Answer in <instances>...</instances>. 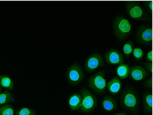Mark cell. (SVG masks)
I'll list each match as a JSON object with an SVG mask.
<instances>
[{"mask_svg": "<svg viewBox=\"0 0 153 115\" xmlns=\"http://www.w3.org/2000/svg\"><path fill=\"white\" fill-rule=\"evenodd\" d=\"M0 86L3 88L12 90L14 87V81L7 75H0Z\"/></svg>", "mask_w": 153, "mask_h": 115, "instance_id": "15", "label": "cell"}, {"mask_svg": "<svg viewBox=\"0 0 153 115\" xmlns=\"http://www.w3.org/2000/svg\"><path fill=\"white\" fill-rule=\"evenodd\" d=\"M82 97L80 111L88 113L94 110L97 105V100L95 96L87 89L83 88L80 91Z\"/></svg>", "mask_w": 153, "mask_h": 115, "instance_id": "2", "label": "cell"}, {"mask_svg": "<svg viewBox=\"0 0 153 115\" xmlns=\"http://www.w3.org/2000/svg\"><path fill=\"white\" fill-rule=\"evenodd\" d=\"M105 59L107 63L111 65L122 64L123 63V56L117 49H111L106 52Z\"/></svg>", "mask_w": 153, "mask_h": 115, "instance_id": "7", "label": "cell"}, {"mask_svg": "<svg viewBox=\"0 0 153 115\" xmlns=\"http://www.w3.org/2000/svg\"><path fill=\"white\" fill-rule=\"evenodd\" d=\"M127 11L129 15L134 19H142L143 11L140 4L136 1H130L127 5Z\"/></svg>", "mask_w": 153, "mask_h": 115, "instance_id": "8", "label": "cell"}, {"mask_svg": "<svg viewBox=\"0 0 153 115\" xmlns=\"http://www.w3.org/2000/svg\"><path fill=\"white\" fill-rule=\"evenodd\" d=\"M146 4L147 6L149 8V10H152V4H153V1H148L146 2Z\"/></svg>", "mask_w": 153, "mask_h": 115, "instance_id": "25", "label": "cell"}, {"mask_svg": "<svg viewBox=\"0 0 153 115\" xmlns=\"http://www.w3.org/2000/svg\"><path fill=\"white\" fill-rule=\"evenodd\" d=\"M121 102L124 108L131 112L135 113L138 108V97L137 93L131 90H128L122 93Z\"/></svg>", "mask_w": 153, "mask_h": 115, "instance_id": "1", "label": "cell"}, {"mask_svg": "<svg viewBox=\"0 0 153 115\" xmlns=\"http://www.w3.org/2000/svg\"><path fill=\"white\" fill-rule=\"evenodd\" d=\"M117 75L122 79H125L128 77L129 73V67L128 65L122 64L119 65L116 69Z\"/></svg>", "mask_w": 153, "mask_h": 115, "instance_id": "16", "label": "cell"}, {"mask_svg": "<svg viewBox=\"0 0 153 115\" xmlns=\"http://www.w3.org/2000/svg\"><path fill=\"white\" fill-rule=\"evenodd\" d=\"M138 37L140 42L145 44H149L152 40V28L142 27L139 30Z\"/></svg>", "mask_w": 153, "mask_h": 115, "instance_id": "10", "label": "cell"}, {"mask_svg": "<svg viewBox=\"0 0 153 115\" xmlns=\"http://www.w3.org/2000/svg\"><path fill=\"white\" fill-rule=\"evenodd\" d=\"M14 100L13 94L9 91L6 90L0 93V105L7 104Z\"/></svg>", "mask_w": 153, "mask_h": 115, "instance_id": "17", "label": "cell"}, {"mask_svg": "<svg viewBox=\"0 0 153 115\" xmlns=\"http://www.w3.org/2000/svg\"><path fill=\"white\" fill-rule=\"evenodd\" d=\"M146 59L148 61H152V50H150L149 52L147 54L146 56Z\"/></svg>", "mask_w": 153, "mask_h": 115, "instance_id": "24", "label": "cell"}, {"mask_svg": "<svg viewBox=\"0 0 153 115\" xmlns=\"http://www.w3.org/2000/svg\"><path fill=\"white\" fill-rule=\"evenodd\" d=\"M14 107L10 105H5L0 107V115H14Z\"/></svg>", "mask_w": 153, "mask_h": 115, "instance_id": "18", "label": "cell"}, {"mask_svg": "<svg viewBox=\"0 0 153 115\" xmlns=\"http://www.w3.org/2000/svg\"><path fill=\"white\" fill-rule=\"evenodd\" d=\"M114 115H127L125 112H120L119 113H116Z\"/></svg>", "mask_w": 153, "mask_h": 115, "instance_id": "26", "label": "cell"}, {"mask_svg": "<svg viewBox=\"0 0 153 115\" xmlns=\"http://www.w3.org/2000/svg\"><path fill=\"white\" fill-rule=\"evenodd\" d=\"M144 85L147 88H151L152 87V78L151 77L150 78L148 79L146 82L144 84Z\"/></svg>", "mask_w": 153, "mask_h": 115, "instance_id": "23", "label": "cell"}, {"mask_svg": "<svg viewBox=\"0 0 153 115\" xmlns=\"http://www.w3.org/2000/svg\"><path fill=\"white\" fill-rule=\"evenodd\" d=\"M104 62L101 55L94 54L91 55L86 60L85 66L87 71L94 72L97 68L103 65Z\"/></svg>", "mask_w": 153, "mask_h": 115, "instance_id": "6", "label": "cell"}, {"mask_svg": "<svg viewBox=\"0 0 153 115\" xmlns=\"http://www.w3.org/2000/svg\"><path fill=\"white\" fill-rule=\"evenodd\" d=\"M106 86L110 93L116 95L119 93L121 88V81L117 77H114L109 81Z\"/></svg>", "mask_w": 153, "mask_h": 115, "instance_id": "13", "label": "cell"}, {"mask_svg": "<svg viewBox=\"0 0 153 115\" xmlns=\"http://www.w3.org/2000/svg\"><path fill=\"white\" fill-rule=\"evenodd\" d=\"M133 43L131 41H128L125 43L123 46V51L126 57H128L133 50Z\"/></svg>", "mask_w": 153, "mask_h": 115, "instance_id": "19", "label": "cell"}, {"mask_svg": "<svg viewBox=\"0 0 153 115\" xmlns=\"http://www.w3.org/2000/svg\"><path fill=\"white\" fill-rule=\"evenodd\" d=\"M133 55L137 59H140L144 56V52L139 48H135L133 49Z\"/></svg>", "mask_w": 153, "mask_h": 115, "instance_id": "21", "label": "cell"}, {"mask_svg": "<svg viewBox=\"0 0 153 115\" xmlns=\"http://www.w3.org/2000/svg\"><path fill=\"white\" fill-rule=\"evenodd\" d=\"M1 91V86H0V92Z\"/></svg>", "mask_w": 153, "mask_h": 115, "instance_id": "27", "label": "cell"}, {"mask_svg": "<svg viewBox=\"0 0 153 115\" xmlns=\"http://www.w3.org/2000/svg\"><path fill=\"white\" fill-rule=\"evenodd\" d=\"M152 94L150 92H146L143 96V104L144 111L146 114H149L152 111L153 99Z\"/></svg>", "mask_w": 153, "mask_h": 115, "instance_id": "14", "label": "cell"}, {"mask_svg": "<svg viewBox=\"0 0 153 115\" xmlns=\"http://www.w3.org/2000/svg\"><path fill=\"white\" fill-rule=\"evenodd\" d=\"M131 78L135 81L144 80L148 75L146 70L142 66H136L129 68V73Z\"/></svg>", "mask_w": 153, "mask_h": 115, "instance_id": "9", "label": "cell"}, {"mask_svg": "<svg viewBox=\"0 0 153 115\" xmlns=\"http://www.w3.org/2000/svg\"><path fill=\"white\" fill-rule=\"evenodd\" d=\"M144 66L145 68L148 70L149 72L150 73L152 72V62H147L144 64Z\"/></svg>", "mask_w": 153, "mask_h": 115, "instance_id": "22", "label": "cell"}, {"mask_svg": "<svg viewBox=\"0 0 153 115\" xmlns=\"http://www.w3.org/2000/svg\"><path fill=\"white\" fill-rule=\"evenodd\" d=\"M82 97L79 93H74L70 96L68 102L72 110L75 111L80 109L82 102Z\"/></svg>", "mask_w": 153, "mask_h": 115, "instance_id": "12", "label": "cell"}, {"mask_svg": "<svg viewBox=\"0 0 153 115\" xmlns=\"http://www.w3.org/2000/svg\"><path fill=\"white\" fill-rule=\"evenodd\" d=\"M101 107L106 112H112L117 108V102L114 98L110 96H106L102 100Z\"/></svg>", "mask_w": 153, "mask_h": 115, "instance_id": "11", "label": "cell"}, {"mask_svg": "<svg viewBox=\"0 0 153 115\" xmlns=\"http://www.w3.org/2000/svg\"><path fill=\"white\" fill-rule=\"evenodd\" d=\"M66 75L69 82L76 85L83 80L84 73L81 67L78 65L75 64L68 68Z\"/></svg>", "mask_w": 153, "mask_h": 115, "instance_id": "5", "label": "cell"}, {"mask_svg": "<svg viewBox=\"0 0 153 115\" xmlns=\"http://www.w3.org/2000/svg\"><path fill=\"white\" fill-rule=\"evenodd\" d=\"M90 88L98 93H103L106 90V81L103 72H98L91 76L88 80Z\"/></svg>", "mask_w": 153, "mask_h": 115, "instance_id": "4", "label": "cell"}, {"mask_svg": "<svg viewBox=\"0 0 153 115\" xmlns=\"http://www.w3.org/2000/svg\"><path fill=\"white\" fill-rule=\"evenodd\" d=\"M16 115H36L35 111L29 108H23L17 111Z\"/></svg>", "mask_w": 153, "mask_h": 115, "instance_id": "20", "label": "cell"}, {"mask_svg": "<svg viewBox=\"0 0 153 115\" xmlns=\"http://www.w3.org/2000/svg\"><path fill=\"white\" fill-rule=\"evenodd\" d=\"M114 26L115 35L119 39L125 38L131 31V24L128 19L122 16L116 18Z\"/></svg>", "mask_w": 153, "mask_h": 115, "instance_id": "3", "label": "cell"}]
</instances>
